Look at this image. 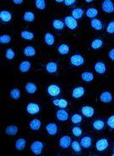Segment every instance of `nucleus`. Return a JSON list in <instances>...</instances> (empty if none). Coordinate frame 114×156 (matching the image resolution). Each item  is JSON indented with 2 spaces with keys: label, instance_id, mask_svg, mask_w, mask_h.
Listing matches in <instances>:
<instances>
[{
  "label": "nucleus",
  "instance_id": "f257e3e1",
  "mask_svg": "<svg viewBox=\"0 0 114 156\" xmlns=\"http://www.w3.org/2000/svg\"><path fill=\"white\" fill-rule=\"evenodd\" d=\"M44 147V144L41 141H35L30 146L31 151L35 155H40L43 152V149Z\"/></svg>",
  "mask_w": 114,
  "mask_h": 156
},
{
  "label": "nucleus",
  "instance_id": "f03ea898",
  "mask_svg": "<svg viewBox=\"0 0 114 156\" xmlns=\"http://www.w3.org/2000/svg\"><path fill=\"white\" fill-rule=\"evenodd\" d=\"M70 62L74 67H81L85 64V58L79 54H75L70 57Z\"/></svg>",
  "mask_w": 114,
  "mask_h": 156
},
{
  "label": "nucleus",
  "instance_id": "7ed1b4c3",
  "mask_svg": "<svg viewBox=\"0 0 114 156\" xmlns=\"http://www.w3.org/2000/svg\"><path fill=\"white\" fill-rule=\"evenodd\" d=\"M109 147V142L107 138H101L96 142L95 144V148L99 152H103Z\"/></svg>",
  "mask_w": 114,
  "mask_h": 156
},
{
  "label": "nucleus",
  "instance_id": "20e7f679",
  "mask_svg": "<svg viewBox=\"0 0 114 156\" xmlns=\"http://www.w3.org/2000/svg\"><path fill=\"white\" fill-rule=\"evenodd\" d=\"M47 92H48V94L52 97H58L60 94L61 93V89H60V87L59 85L53 84L48 86V88H47Z\"/></svg>",
  "mask_w": 114,
  "mask_h": 156
},
{
  "label": "nucleus",
  "instance_id": "39448f33",
  "mask_svg": "<svg viewBox=\"0 0 114 156\" xmlns=\"http://www.w3.org/2000/svg\"><path fill=\"white\" fill-rule=\"evenodd\" d=\"M64 22H65V25L67 26V27H68L69 29L75 30L78 27V21L72 16H68L65 17Z\"/></svg>",
  "mask_w": 114,
  "mask_h": 156
},
{
  "label": "nucleus",
  "instance_id": "423d86ee",
  "mask_svg": "<svg viewBox=\"0 0 114 156\" xmlns=\"http://www.w3.org/2000/svg\"><path fill=\"white\" fill-rule=\"evenodd\" d=\"M26 112L29 114L35 115L40 112V106L36 102H30L26 105Z\"/></svg>",
  "mask_w": 114,
  "mask_h": 156
},
{
  "label": "nucleus",
  "instance_id": "0eeeda50",
  "mask_svg": "<svg viewBox=\"0 0 114 156\" xmlns=\"http://www.w3.org/2000/svg\"><path fill=\"white\" fill-rule=\"evenodd\" d=\"M102 10L105 13L111 14V13L114 12V4L111 0H104L102 2Z\"/></svg>",
  "mask_w": 114,
  "mask_h": 156
},
{
  "label": "nucleus",
  "instance_id": "6e6552de",
  "mask_svg": "<svg viewBox=\"0 0 114 156\" xmlns=\"http://www.w3.org/2000/svg\"><path fill=\"white\" fill-rule=\"evenodd\" d=\"M56 119L58 121H61V122H64V121H67L69 118V114L67 113V111H66L65 109H62L60 108L57 112H56Z\"/></svg>",
  "mask_w": 114,
  "mask_h": 156
},
{
  "label": "nucleus",
  "instance_id": "1a4fd4ad",
  "mask_svg": "<svg viewBox=\"0 0 114 156\" xmlns=\"http://www.w3.org/2000/svg\"><path fill=\"white\" fill-rule=\"evenodd\" d=\"M72 144V139L69 136H63L60 138L59 145L60 148H68Z\"/></svg>",
  "mask_w": 114,
  "mask_h": 156
},
{
  "label": "nucleus",
  "instance_id": "9d476101",
  "mask_svg": "<svg viewBox=\"0 0 114 156\" xmlns=\"http://www.w3.org/2000/svg\"><path fill=\"white\" fill-rule=\"evenodd\" d=\"M81 113L87 118H91L95 114V109L90 106H84L81 108Z\"/></svg>",
  "mask_w": 114,
  "mask_h": 156
},
{
  "label": "nucleus",
  "instance_id": "9b49d317",
  "mask_svg": "<svg viewBox=\"0 0 114 156\" xmlns=\"http://www.w3.org/2000/svg\"><path fill=\"white\" fill-rule=\"evenodd\" d=\"M112 99H113L112 94L110 91H103L100 95V100L103 103H110L112 101Z\"/></svg>",
  "mask_w": 114,
  "mask_h": 156
},
{
  "label": "nucleus",
  "instance_id": "f8f14e48",
  "mask_svg": "<svg viewBox=\"0 0 114 156\" xmlns=\"http://www.w3.org/2000/svg\"><path fill=\"white\" fill-rule=\"evenodd\" d=\"M45 70L48 73H50V74L55 73L58 70V64L55 62H49L45 65Z\"/></svg>",
  "mask_w": 114,
  "mask_h": 156
},
{
  "label": "nucleus",
  "instance_id": "ddd939ff",
  "mask_svg": "<svg viewBox=\"0 0 114 156\" xmlns=\"http://www.w3.org/2000/svg\"><path fill=\"white\" fill-rule=\"evenodd\" d=\"M85 93V89L83 86H78L74 88L72 91V97L75 99H78L82 97Z\"/></svg>",
  "mask_w": 114,
  "mask_h": 156
},
{
  "label": "nucleus",
  "instance_id": "4468645a",
  "mask_svg": "<svg viewBox=\"0 0 114 156\" xmlns=\"http://www.w3.org/2000/svg\"><path fill=\"white\" fill-rule=\"evenodd\" d=\"M45 130L49 135L55 136L58 132V126L55 123H49L45 126Z\"/></svg>",
  "mask_w": 114,
  "mask_h": 156
},
{
  "label": "nucleus",
  "instance_id": "2eb2a0df",
  "mask_svg": "<svg viewBox=\"0 0 114 156\" xmlns=\"http://www.w3.org/2000/svg\"><path fill=\"white\" fill-rule=\"evenodd\" d=\"M94 69L99 74H104L106 71V64L102 62H95V66H94Z\"/></svg>",
  "mask_w": 114,
  "mask_h": 156
},
{
  "label": "nucleus",
  "instance_id": "dca6fc26",
  "mask_svg": "<svg viewBox=\"0 0 114 156\" xmlns=\"http://www.w3.org/2000/svg\"><path fill=\"white\" fill-rule=\"evenodd\" d=\"M90 26H91L92 28L96 30V31H102L103 29V22L101 20L96 19V18L91 19V21H90Z\"/></svg>",
  "mask_w": 114,
  "mask_h": 156
},
{
  "label": "nucleus",
  "instance_id": "f3484780",
  "mask_svg": "<svg viewBox=\"0 0 114 156\" xmlns=\"http://www.w3.org/2000/svg\"><path fill=\"white\" fill-rule=\"evenodd\" d=\"M0 20L2 22H9L12 20V14L8 10H2L0 12Z\"/></svg>",
  "mask_w": 114,
  "mask_h": 156
},
{
  "label": "nucleus",
  "instance_id": "a211bd4d",
  "mask_svg": "<svg viewBox=\"0 0 114 156\" xmlns=\"http://www.w3.org/2000/svg\"><path fill=\"white\" fill-rule=\"evenodd\" d=\"M29 126L31 130H33L34 131H38L41 126H42V122L40 119H33V120H31L29 123Z\"/></svg>",
  "mask_w": 114,
  "mask_h": 156
},
{
  "label": "nucleus",
  "instance_id": "6ab92c4d",
  "mask_svg": "<svg viewBox=\"0 0 114 156\" xmlns=\"http://www.w3.org/2000/svg\"><path fill=\"white\" fill-rule=\"evenodd\" d=\"M31 67H32V64L29 61H23L19 65V71L22 73H25L29 71Z\"/></svg>",
  "mask_w": 114,
  "mask_h": 156
},
{
  "label": "nucleus",
  "instance_id": "aec40b11",
  "mask_svg": "<svg viewBox=\"0 0 114 156\" xmlns=\"http://www.w3.org/2000/svg\"><path fill=\"white\" fill-rule=\"evenodd\" d=\"M19 131V128L16 125H9L5 128V133L8 136H16L17 135Z\"/></svg>",
  "mask_w": 114,
  "mask_h": 156
},
{
  "label": "nucleus",
  "instance_id": "412c9836",
  "mask_svg": "<svg viewBox=\"0 0 114 156\" xmlns=\"http://www.w3.org/2000/svg\"><path fill=\"white\" fill-rule=\"evenodd\" d=\"M37 90H38L37 85L34 84V83H33V82H28V83L26 84L25 90L27 94H30V95L35 94L36 91H37Z\"/></svg>",
  "mask_w": 114,
  "mask_h": 156
},
{
  "label": "nucleus",
  "instance_id": "4be33fe9",
  "mask_svg": "<svg viewBox=\"0 0 114 156\" xmlns=\"http://www.w3.org/2000/svg\"><path fill=\"white\" fill-rule=\"evenodd\" d=\"M92 127H93L95 131H102V130L104 129V127H105V122H104L102 119H95V120L93 121V123H92Z\"/></svg>",
  "mask_w": 114,
  "mask_h": 156
},
{
  "label": "nucleus",
  "instance_id": "5701e85b",
  "mask_svg": "<svg viewBox=\"0 0 114 156\" xmlns=\"http://www.w3.org/2000/svg\"><path fill=\"white\" fill-rule=\"evenodd\" d=\"M80 144L83 148H89L92 146V138L89 136H85L81 139Z\"/></svg>",
  "mask_w": 114,
  "mask_h": 156
},
{
  "label": "nucleus",
  "instance_id": "b1692460",
  "mask_svg": "<svg viewBox=\"0 0 114 156\" xmlns=\"http://www.w3.org/2000/svg\"><path fill=\"white\" fill-rule=\"evenodd\" d=\"M43 39H44L45 44H46L47 45H49V46H52L55 44V36L52 34H50V33H46V34H44Z\"/></svg>",
  "mask_w": 114,
  "mask_h": 156
},
{
  "label": "nucleus",
  "instance_id": "393cba45",
  "mask_svg": "<svg viewBox=\"0 0 114 156\" xmlns=\"http://www.w3.org/2000/svg\"><path fill=\"white\" fill-rule=\"evenodd\" d=\"M57 51L60 55H67L68 53L70 52V47L67 44H60L59 46L57 47Z\"/></svg>",
  "mask_w": 114,
  "mask_h": 156
},
{
  "label": "nucleus",
  "instance_id": "a878e982",
  "mask_svg": "<svg viewBox=\"0 0 114 156\" xmlns=\"http://www.w3.org/2000/svg\"><path fill=\"white\" fill-rule=\"evenodd\" d=\"M53 104L60 108L65 109L68 106V101L65 99H55L53 100Z\"/></svg>",
  "mask_w": 114,
  "mask_h": 156
},
{
  "label": "nucleus",
  "instance_id": "bb28decb",
  "mask_svg": "<svg viewBox=\"0 0 114 156\" xmlns=\"http://www.w3.org/2000/svg\"><path fill=\"white\" fill-rule=\"evenodd\" d=\"M85 14V11L82 8H75L72 9V16L76 19V20H78V19H81L83 16Z\"/></svg>",
  "mask_w": 114,
  "mask_h": 156
},
{
  "label": "nucleus",
  "instance_id": "cd10ccee",
  "mask_svg": "<svg viewBox=\"0 0 114 156\" xmlns=\"http://www.w3.org/2000/svg\"><path fill=\"white\" fill-rule=\"evenodd\" d=\"M23 54L27 57H32V56H34L36 55V50L34 47L28 45V46H26L23 49Z\"/></svg>",
  "mask_w": 114,
  "mask_h": 156
},
{
  "label": "nucleus",
  "instance_id": "c85d7f7f",
  "mask_svg": "<svg viewBox=\"0 0 114 156\" xmlns=\"http://www.w3.org/2000/svg\"><path fill=\"white\" fill-rule=\"evenodd\" d=\"M81 78L83 81H85L86 83H90L92 82L95 79V76H94V73L91 72H84L81 75Z\"/></svg>",
  "mask_w": 114,
  "mask_h": 156
},
{
  "label": "nucleus",
  "instance_id": "c756f323",
  "mask_svg": "<svg viewBox=\"0 0 114 156\" xmlns=\"http://www.w3.org/2000/svg\"><path fill=\"white\" fill-rule=\"evenodd\" d=\"M52 27L55 28V30H58V31H60L64 28L65 27V22L60 19H55L54 21H52Z\"/></svg>",
  "mask_w": 114,
  "mask_h": 156
},
{
  "label": "nucleus",
  "instance_id": "7c9ffc66",
  "mask_svg": "<svg viewBox=\"0 0 114 156\" xmlns=\"http://www.w3.org/2000/svg\"><path fill=\"white\" fill-rule=\"evenodd\" d=\"M26 141L25 138L21 137V138H18L16 142V150H23L26 148Z\"/></svg>",
  "mask_w": 114,
  "mask_h": 156
},
{
  "label": "nucleus",
  "instance_id": "2f4dec72",
  "mask_svg": "<svg viewBox=\"0 0 114 156\" xmlns=\"http://www.w3.org/2000/svg\"><path fill=\"white\" fill-rule=\"evenodd\" d=\"M90 46L93 50H99L103 46V40L101 39V38H95L91 42Z\"/></svg>",
  "mask_w": 114,
  "mask_h": 156
},
{
  "label": "nucleus",
  "instance_id": "473e14b6",
  "mask_svg": "<svg viewBox=\"0 0 114 156\" xmlns=\"http://www.w3.org/2000/svg\"><path fill=\"white\" fill-rule=\"evenodd\" d=\"M23 20L26 22H33L35 20V14L32 11H26L23 15Z\"/></svg>",
  "mask_w": 114,
  "mask_h": 156
},
{
  "label": "nucleus",
  "instance_id": "72a5a7b5",
  "mask_svg": "<svg viewBox=\"0 0 114 156\" xmlns=\"http://www.w3.org/2000/svg\"><path fill=\"white\" fill-rule=\"evenodd\" d=\"M98 15V9H97L94 8V7H90L87 10H86V16L90 19H95V17L97 16Z\"/></svg>",
  "mask_w": 114,
  "mask_h": 156
},
{
  "label": "nucleus",
  "instance_id": "f704fd0d",
  "mask_svg": "<svg viewBox=\"0 0 114 156\" xmlns=\"http://www.w3.org/2000/svg\"><path fill=\"white\" fill-rule=\"evenodd\" d=\"M9 97L14 100H19L21 97V90L19 89L14 88L9 91Z\"/></svg>",
  "mask_w": 114,
  "mask_h": 156
},
{
  "label": "nucleus",
  "instance_id": "c9c22d12",
  "mask_svg": "<svg viewBox=\"0 0 114 156\" xmlns=\"http://www.w3.org/2000/svg\"><path fill=\"white\" fill-rule=\"evenodd\" d=\"M21 37L26 40H33L34 38V34L29 31L24 30V31H21Z\"/></svg>",
  "mask_w": 114,
  "mask_h": 156
},
{
  "label": "nucleus",
  "instance_id": "e433bc0d",
  "mask_svg": "<svg viewBox=\"0 0 114 156\" xmlns=\"http://www.w3.org/2000/svg\"><path fill=\"white\" fill-rule=\"evenodd\" d=\"M35 6L39 10H43L46 8V2L44 0H35Z\"/></svg>",
  "mask_w": 114,
  "mask_h": 156
},
{
  "label": "nucleus",
  "instance_id": "4c0bfd02",
  "mask_svg": "<svg viewBox=\"0 0 114 156\" xmlns=\"http://www.w3.org/2000/svg\"><path fill=\"white\" fill-rule=\"evenodd\" d=\"M71 121H72V124L78 125V124H80L83 121V118H82V116H81L80 114H72V117H71Z\"/></svg>",
  "mask_w": 114,
  "mask_h": 156
},
{
  "label": "nucleus",
  "instance_id": "58836bf2",
  "mask_svg": "<svg viewBox=\"0 0 114 156\" xmlns=\"http://www.w3.org/2000/svg\"><path fill=\"white\" fill-rule=\"evenodd\" d=\"M15 56H16L15 51H13L11 48H8L5 51V58L9 61H11L15 58Z\"/></svg>",
  "mask_w": 114,
  "mask_h": 156
},
{
  "label": "nucleus",
  "instance_id": "ea45409f",
  "mask_svg": "<svg viewBox=\"0 0 114 156\" xmlns=\"http://www.w3.org/2000/svg\"><path fill=\"white\" fill-rule=\"evenodd\" d=\"M71 146H72V151H74L75 153H80L81 150H82V146H81V144L78 141L72 142Z\"/></svg>",
  "mask_w": 114,
  "mask_h": 156
},
{
  "label": "nucleus",
  "instance_id": "a19ab883",
  "mask_svg": "<svg viewBox=\"0 0 114 156\" xmlns=\"http://www.w3.org/2000/svg\"><path fill=\"white\" fill-rule=\"evenodd\" d=\"M11 42V37L9 34H3L0 36V43L3 44H6Z\"/></svg>",
  "mask_w": 114,
  "mask_h": 156
},
{
  "label": "nucleus",
  "instance_id": "79ce46f5",
  "mask_svg": "<svg viewBox=\"0 0 114 156\" xmlns=\"http://www.w3.org/2000/svg\"><path fill=\"white\" fill-rule=\"evenodd\" d=\"M72 134L74 136H76V137H78V136H80L83 134V131H82V129H81L79 126H74L72 129Z\"/></svg>",
  "mask_w": 114,
  "mask_h": 156
},
{
  "label": "nucleus",
  "instance_id": "37998d69",
  "mask_svg": "<svg viewBox=\"0 0 114 156\" xmlns=\"http://www.w3.org/2000/svg\"><path fill=\"white\" fill-rule=\"evenodd\" d=\"M106 31L107 34H114V21H110L108 23V25H107L106 28Z\"/></svg>",
  "mask_w": 114,
  "mask_h": 156
},
{
  "label": "nucleus",
  "instance_id": "c03bdc74",
  "mask_svg": "<svg viewBox=\"0 0 114 156\" xmlns=\"http://www.w3.org/2000/svg\"><path fill=\"white\" fill-rule=\"evenodd\" d=\"M106 124H107V126L109 127L111 130H114V114L111 115L110 117L107 119Z\"/></svg>",
  "mask_w": 114,
  "mask_h": 156
},
{
  "label": "nucleus",
  "instance_id": "a18cd8bd",
  "mask_svg": "<svg viewBox=\"0 0 114 156\" xmlns=\"http://www.w3.org/2000/svg\"><path fill=\"white\" fill-rule=\"evenodd\" d=\"M76 0H64V4L67 7H70V6L76 4Z\"/></svg>",
  "mask_w": 114,
  "mask_h": 156
},
{
  "label": "nucleus",
  "instance_id": "49530a36",
  "mask_svg": "<svg viewBox=\"0 0 114 156\" xmlns=\"http://www.w3.org/2000/svg\"><path fill=\"white\" fill-rule=\"evenodd\" d=\"M108 55H109V58H110L112 61H113V62H114V48H113V49H112V50L109 51V53H108Z\"/></svg>",
  "mask_w": 114,
  "mask_h": 156
},
{
  "label": "nucleus",
  "instance_id": "de8ad7c7",
  "mask_svg": "<svg viewBox=\"0 0 114 156\" xmlns=\"http://www.w3.org/2000/svg\"><path fill=\"white\" fill-rule=\"evenodd\" d=\"M13 3L15 4H21L23 3V0H14Z\"/></svg>",
  "mask_w": 114,
  "mask_h": 156
},
{
  "label": "nucleus",
  "instance_id": "09e8293b",
  "mask_svg": "<svg viewBox=\"0 0 114 156\" xmlns=\"http://www.w3.org/2000/svg\"><path fill=\"white\" fill-rule=\"evenodd\" d=\"M56 2H57V3H64L63 0H56Z\"/></svg>",
  "mask_w": 114,
  "mask_h": 156
},
{
  "label": "nucleus",
  "instance_id": "8fccbe9b",
  "mask_svg": "<svg viewBox=\"0 0 114 156\" xmlns=\"http://www.w3.org/2000/svg\"><path fill=\"white\" fill-rule=\"evenodd\" d=\"M85 2H86V3H91L92 0H85Z\"/></svg>",
  "mask_w": 114,
  "mask_h": 156
},
{
  "label": "nucleus",
  "instance_id": "3c124183",
  "mask_svg": "<svg viewBox=\"0 0 114 156\" xmlns=\"http://www.w3.org/2000/svg\"><path fill=\"white\" fill-rule=\"evenodd\" d=\"M113 153H114V147H113Z\"/></svg>",
  "mask_w": 114,
  "mask_h": 156
}]
</instances>
